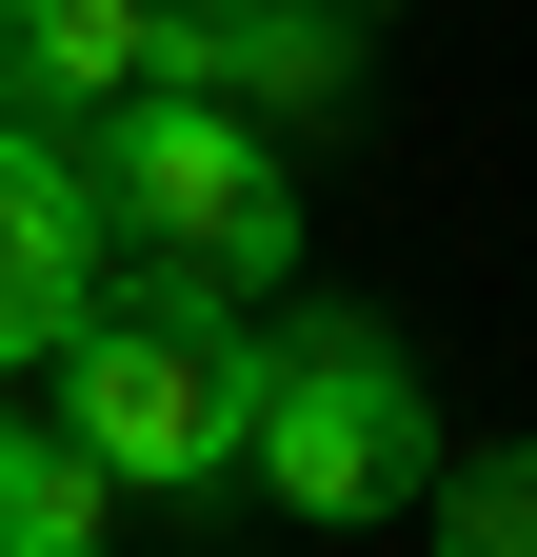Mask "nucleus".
Segmentation results:
<instances>
[{
    "mask_svg": "<svg viewBox=\"0 0 537 557\" xmlns=\"http://www.w3.org/2000/svg\"><path fill=\"white\" fill-rule=\"evenodd\" d=\"M140 100H220L259 139H339L359 120V21L339 0H160V81Z\"/></svg>",
    "mask_w": 537,
    "mask_h": 557,
    "instance_id": "4",
    "label": "nucleus"
},
{
    "mask_svg": "<svg viewBox=\"0 0 537 557\" xmlns=\"http://www.w3.org/2000/svg\"><path fill=\"white\" fill-rule=\"evenodd\" d=\"M419 518H438V557H537V438H478V458L438 438Z\"/></svg>",
    "mask_w": 537,
    "mask_h": 557,
    "instance_id": "8",
    "label": "nucleus"
},
{
    "mask_svg": "<svg viewBox=\"0 0 537 557\" xmlns=\"http://www.w3.org/2000/svg\"><path fill=\"white\" fill-rule=\"evenodd\" d=\"M0 557H100V537H0Z\"/></svg>",
    "mask_w": 537,
    "mask_h": 557,
    "instance_id": "9",
    "label": "nucleus"
},
{
    "mask_svg": "<svg viewBox=\"0 0 537 557\" xmlns=\"http://www.w3.org/2000/svg\"><path fill=\"white\" fill-rule=\"evenodd\" d=\"M120 518V478L80 418H0V537H100Z\"/></svg>",
    "mask_w": 537,
    "mask_h": 557,
    "instance_id": "7",
    "label": "nucleus"
},
{
    "mask_svg": "<svg viewBox=\"0 0 537 557\" xmlns=\"http://www.w3.org/2000/svg\"><path fill=\"white\" fill-rule=\"evenodd\" d=\"M239 478L279 518H319V537H359V518H398L438 478V398H419V359H398L378 319H279L259 338V438H239Z\"/></svg>",
    "mask_w": 537,
    "mask_h": 557,
    "instance_id": "3",
    "label": "nucleus"
},
{
    "mask_svg": "<svg viewBox=\"0 0 537 557\" xmlns=\"http://www.w3.org/2000/svg\"><path fill=\"white\" fill-rule=\"evenodd\" d=\"M60 418L100 438L120 498H199V478H239V438H259V338H239V299L100 278V319L60 338Z\"/></svg>",
    "mask_w": 537,
    "mask_h": 557,
    "instance_id": "2",
    "label": "nucleus"
},
{
    "mask_svg": "<svg viewBox=\"0 0 537 557\" xmlns=\"http://www.w3.org/2000/svg\"><path fill=\"white\" fill-rule=\"evenodd\" d=\"M100 199H80V139H40V120H0V379L60 359V338L100 319Z\"/></svg>",
    "mask_w": 537,
    "mask_h": 557,
    "instance_id": "5",
    "label": "nucleus"
},
{
    "mask_svg": "<svg viewBox=\"0 0 537 557\" xmlns=\"http://www.w3.org/2000/svg\"><path fill=\"white\" fill-rule=\"evenodd\" d=\"M339 21H378V0H339Z\"/></svg>",
    "mask_w": 537,
    "mask_h": 557,
    "instance_id": "10",
    "label": "nucleus"
},
{
    "mask_svg": "<svg viewBox=\"0 0 537 557\" xmlns=\"http://www.w3.org/2000/svg\"><path fill=\"white\" fill-rule=\"evenodd\" d=\"M160 81V0H0V120L80 139Z\"/></svg>",
    "mask_w": 537,
    "mask_h": 557,
    "instance_id": "6",
    "label": "nucleus"
},
{
    "mask_svg": "<svg viewBox=\"0 0 537 557\" xmlns=\"http://www.w3.org/2000/svg\"><path fill=\"white\" fill-rule=\"evenodd\" d=\"M80 199H100V259L120 278H179V299H279L299 278V180H279V139L220 120V100L80 120Z\"/></svg>",
    "mask_w": 537,
    "mask_h": 557,
    "instance_id": "1",
    "label": "nucleus"
}]
</instances>
